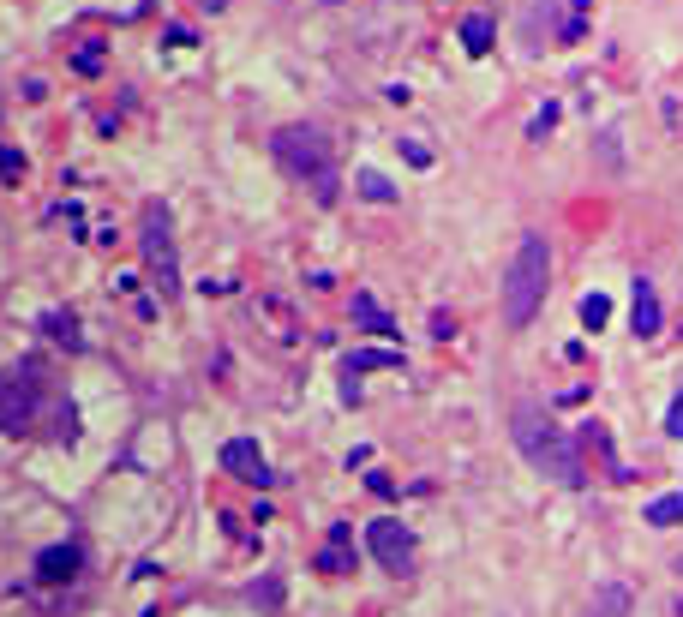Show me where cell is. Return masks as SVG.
I'll list each match as a JSON object with an SVG mask.
<instances>
[{
	"instance_id": "6da1fadb",
	"label": "cell",
	"mask_w": 683,
	"mask_h": 617,
	"mask_svg": "<svg viewBox=\"0 0 683 617\" xmlns=\"http://www.w3.org/2000/svg\"><path fill=\"white\" fill-rule=\"evenodd\" d=\"M270 150H276V162H282L288 180L312 186L318 204H336L342 174H336V150H330V138H324L318 126H282V132L270 138Z\"/></svg>"
},
{
	"instance_id": "7a4b0ae2",
	"label": "cell",
	"mask_w": 683,
	"mask_h": 617,
	"mask_svg": "<svg viewBox=\"0 0 683 617\" xmlns=\"http://www.w3.org/2000/svg\"><path fill=\"white\" fill-rule=\"evenodd\" d=\"M510 432H516V444H522V456L540 468V474H552L558 486H582L588 480V468H582V450L570 444V432L564 426H552L534 402H522L516 414H510Z\"/></svg>"
},
{
	"instance_id": "3957f363",
	"label": "cell",
	"mask_w": 683,
	"mask_h": 617,
	"mask_svg": "<svg viewBox=\"0 0 683 617\" xmlns=\"http://www.w3.org/2000/svg\"><path fill=\"white\" fill-rule=\"evenodd\" d=\"M546 282H552V252H546V234H522L516 240V258L504 270V324L510 330H528L534 312L546 306Z\"/></svg>"
},
{
	"instance_id": "277c9868",
	"label": "cell",
	"mask_w": 683,
	"mask_h": 617,
	"mask_svg": "<svg viewBox=\"0 0 683 617\" xmlns=\"http://www.w3.org/2000/svg\"><path fill=\"white\" fill-rule=\"evenodd\" d=\"M138 240H144V264L156 276L162 294H180V252H174V228H168V204H144V222H138Z\"/></svg>"
},
{
	"instance_id": "5b68a950",
	"label": "cell",
	"mask_w": 683,
	"mask_h": 617,
	"mask_svg": "<svg viewBox=\"0 0 683 617\" xmlns=\"http://www.w3.org/2000/svg\"><path fill=\"white\" fill-rule=\"evenodd\" d=\"M366 546H372V558H378L390 576H408V570H414V534H408L396 516H378V522L366 528Z\"/></svg>"
},
{
	"instance_id": "8992f818",
	"label": "cell",
	"mask_w": 683,
	"mask_h": 617,
	"mask_svg": "<svg viewBox=\"0 0 683 617\" xmlns=\"http://www.w3.org/2000/svg\"><path fill=\"white\" fill-rule=\"evenodd\" d=\"M30 414H36V366L24 360L18 372H0V432L30 426Z\"/></svg>"
},
{
	"instance_id": "52a82bcc",
	"label": "cell",
	"mask_w": 683,
	"mask_h": 617,
	"mask_svg": "<svg viewBox=\"0 0 683 617\" xmlns=\"http://www.w3.org/2000/svg\"><path fill=\"white\" fill-rule=\"evenodd\" d=\"M222 474H234V480H246V486H270L276 474H270V462H264V450L252 444V438H228L222 444Z\"/></svg>"
},
{
	"instance_id": "ba28073f",
	"label": "cell",
	"mask_w": 683,
	"mask_h": 617,
	"mask_svg": "<svg viewBox=\"0 0 683 617\" xmlns=\"http://www.w3.org/2000/svg\"><path fill=\"white\" fill-rule=\"evenodd\" d=\"M252 318L270 330V342H282V348H294V342H300V318H294V306H288V300L258 294V300H252Z\"/></svg>"
},
{
	"instance_id": "9c48e42d",
	"label": "cell",
	"mask_w": 683,
	"mask_h": 617,
	"mask_svg": "<svg viewBox=\"0 0 683 617\" xmlns=\"http://www.w3.org/2000/svg\"><path fill=\"white\" fill-rule=\"evenodd\" d=\"M78 570H84V552L66 540V546H48L42 558H36V582L42 588H66V582H78Z\"/></svg>"
},
{
	"instance_id": "30bf717a",
	"label": "cell",
	"mask_w": 683,
	"mask_h": 617,
	"mask_svg": "<svg viewBox=\"0 0 683 617\" xmlns=\"http://www.w3.org/2000/svg\"><path fill=\"white\" fill-rule=\"evenodd\" d=\"M348 540H354V528H348V522H330V540H324V552L312 558V570H324V576H348V570H354Z\"/></svg>"
},
{
	"instance_id": "8fae6325",
	"label": "cell",
	"mask_w": 683,
	"mask_h": 617,
	"mask_svg": "<svg viewBox=\"0 0 683 617\" xmlns=\"http://www.w3.org/2000/svg\"><path fill=\"white\" fill-rule=\"evenodd\" d=\"M630 330L636 336H660V294L648 276H636V300H630Z\"/></svg>"
},
{
	"instance_id": "7c38bea8",
	"label": "cell",
	"mask_w": 683,
	"mask_h": 617,
	"mask_svg": "<svg viewBox=\"0 0 683 617\" xmlns=\"http://www.w3.org/2000/svg\"><path fill=\"white\" fill-rule=\"evenodd\" d=\"M402 366V354L396 348H354L348 360H342V372L354 378V372H396Z\"/></svg>"
},
{
	"instance_id": "4fadbf2b",
	"label": "cell",
	"mask_w": 683,
	"mask_h": 617,
	"mask_svg": "<svg viewBox=\"0 0 683 617\" xmlns=\"http://www.w3.org/2000/svg\"><path fill=\"white\" fill-rule=\"evenodd\" d=\"M354 324H360V330H372V336H396V318H390L372 294H354Z\"/></svg>"
},
{
	"instance_id": "5bb4252c",
	"label": "cell",
	"mask_w": 683,
	"mask_h": 617,
	"mask_svg": "<svg viewBox=\"0 0 683 617\" xmlns=\"http://www.w3.org/2000/svg\"><path fill=\"white\" fill-rule=\"evenodd\" d=\"M582 444H588L594 456H606V468H612V480H630V468H624V462L612 456V438H606V426H600V420H588V426H582Z\"/></svg>"
},
{
	"instance_id": "9a60e30c",
	"label": "cell",
	"mask_w": 683,
	"mask_h": 617,
	"mask_svg": "<svg viewBox=\"0 0 683 617\" xmlns=\"http://www.w3.org/2000/svg\"><path fill=\"white\" fill-rule=\"evenodd\" d=\"M462 48L468 54H492V18L486 12H468L462 18Z\"/></svg>"
},
{
	"instance_id": "2e32d148",
	"label": "cell",
	"mask_w": 683,
	"mask_h": 617,
	"mask_svg": "<svg viewBox=\"0 0 683 617\" xmlns=\"http://www.w3.org/2000/svg\"><path fill=\"white\" fill-rule=\"evenodd\" d=\"M354 192H360L366 204H396V186H390L378 168H360V174H354Z\"/></svg>"
},
{
	"instance_id": "e0dca14e",
	"label": "cell",
	"mask_w": 683,
	"mask_h": 617,
	"mask_svg": "<svg viewBox=\"0 0 683 617\" xmlns=\"http://www.w3.org/2000/svg\"><path fill=\"white\" fill-rule=\"evenodd\" d=\"M642 522H654V528H678V522H683V492H666V498H654V504L642 510Z\"/></svg>"
},
{
	"instance_id": "ac0fdd59",
	"label": "cell",
	"mask_w": 683,
	"mask_h": 617,
	"mask_svg": "<svg viewBox=\"0 0 683 617\" xmlns=\"http://www.w3.org/2000/svg\"><path fill=\"white\" fill-rule=\"evenodd\" d=\"M42 330H48L54 342H66V348H84V336H78V318H72V312H42Z\"/></svg>"
},
{
	"instance_id": "d6986e66",
	"label": "cell",
	"mask_w": 683,
	"mask_h": 617,
	"mask_svg": "<svg viewBox=\"0 0 683 617\" xmlns=\"http://www.w3.org/2000/svg\"><path fill=\"white\" fill-rule=\"evenodd\" d=\"M588 30V0H564V18H558V42H582Z\"/></svg>"
},
{
	"instance_id": "ffe728a7",
	"label": "cell",
	"mask_w": 683,
	"mask_h": 617,
	"mask_svg": "<svg viewBox=\"0 0 683 617\" xmlns=\"http://www.w3.org/2000/svg\"><path fill=\"white\" fill-rule=\"evenodd\" d=\"M624 612H630V594H624V588H606V594L588 606V617H624Z\"/></svg>"
},
{
	"instance_id": "44dd1931",
	"label": "cell",
	"mask_w": 683,
	"mask_h": 617,
	"mask_svg": "<svg viewBox=\"0 0 683 617\" xmlns=\"http://www.w3.org/2000/svg\"><path fill=\"white\" fill-rule=\"evenodd\" d=\"M24 168H30V162H24V150L0 144V180H6V186H18V180H24Z\"/></svg>"
},
{
	"instance_id": "7402d4cb",
	"label": "cell",
	"mask_w": 683,
	"mask_h": 617,
	"mask_svg": "<svg viewBox=\"0 0 683 617\" xmlns=\"http://www.w3.org/2000/svg\"><path fill=\"white\" fill-rule=\"evenodd\" d=\"M606 318H612V300H606V294H588V300H582V324H588V330H600Z\"/></svg>"
},
{
	"instance_id": "603a6c76",
	"label": "cell",
	"mask_w": 683,
	"mask_h": 617,
	"mask_svg": "<svg viewBox=\"0 0 683 617\" xmlns=\"http://www.w3.org/2000/svg\"><path fill=\"white\" fill-rule=\"evenodd\" d=\"M72 66H78V72H102V48H96V42H78V48H72Z\"/></svg>"
},
{
	"instance_id": "cb8c5ba5",
	"label": "cell",
	"mask_w": 683,
	"mask_h": 617,
	"mask_svg": "<svg viewBox=\"0 0 683 617\" xmlns=\"http://www.w3.org/2000/svg\"><path fill=\"white\" fill-rule=\"evenodd\" d=\"M252 600H258V606H264V612H276V606H282V582H276V576H270V582H264V588H252Z\"/></svg>"
},
{
	"instance_id": "d4e9b609",
	"label": "cell",
	"mask_w": 683,
	"mask_h": 617,
	"mask_svg": "<svg viewBox=\"0 0 683 617\" xmlns=\"http://www.w3.org/2000/svg\"><path fill=\"white\" fill-rule=\"evenodd\" d=\"M552 126H558V102H546V108H540V114H534V126H528V132H534V138H546V132H552Z\"/></svg>"
},
{
	"instance_id": "484cf974",
	"label": "cell",
	"mask_w": 683,
	"mask_h": 617,
	"mask_svg": "<svg viewBox=\"0 0 683 617\" xmlns=\"http://www.w3.org/2000/svg\"><path fill=\"white\" fill-rule=\"evenodd\" d=\"M162 42H168V48H192V42H198V36H192V30H186V24H168V30H162Z\"/></svg>"
},
{
	"instance_id": "4316f807",
	"label": "cell",
	"mask_w": 683,
	"mask_h": 617,
	"mask_svg": "<svg viewBox=\"0 0 683 617\" xmlns=\"http://www.w3.org/2000/svg\"><path fill=\"white\" fill-rule=\"evenodd\" d=\"M432 336L450 342V336H456V318H450V312H432Z\"/></svg>"
},
{
	"instance_id": "83f0119b",
	"label": "cell",
	"mask_w": 683,
	"mask_h": 617,
	"mask_svg": "<svg viewBox=\"0 0 683 617\" xmlns=\"http://www.w3.org/2000/svg\"><path fill=\"white\" fill-rule=\"evenodd\" d=\"M402 150H408V162H414V168H426V162H432V150H426V144H414V138H402Z\"/></svg>"
},
{
	"instance_id": "f1b7e54d",
	"label": "cell",
	"mask_w": 683,
	"mask_h": 617,
	"mask_svg": "<svg viewBox=\"0 0 683 617\" xmlns=\"http://www.w3.org/2000/svg\"><path fill=\"white\" fill-rule=\"evenodd\" d=\"M666 432H672V438H683V390H678V402H672V414H666Z\"/></svg>"
},
{
	"instance_id": "f546056e",
	"label": "cell",
	"mask_w": 683,
	"mask_h": 617,
	"mask_svg": "<svg viewBox=\"0 0 683 617\" xmlns=\"http://www.w3.org/2000/svg\"><path fill=\"white\" fill-rule=\"evenodd\" d=\"M192 6H204V12H222V6H228V0H192Z\"/></svg>"
},
{
	"instance_id": "4dcf8cb0",
	"label": "cell",
	"mask_w": 683,
	"mask_h": 617,
	"mask_svg": "<svg viewBox=\"0 0 683 617\" xmlns=\"http://www.w3.org/2000/svg\"><path fill=\"white\" fill-rule=\"evenodd\" d=\"M324 6H342V0H324Z\"/></svg>"
}]
</instances>
